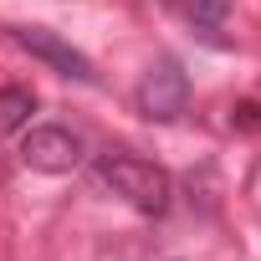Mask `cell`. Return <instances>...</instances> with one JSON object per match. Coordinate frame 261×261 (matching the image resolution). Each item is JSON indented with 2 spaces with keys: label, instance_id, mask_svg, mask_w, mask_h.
<instances>
[{
  "label": "cell",
  "instance_id": "obj_1",
  "mask_svg": "<svg viewBox=\"0 0 261 261\" xmlns=\"http://www.w3.org/2000/svg\"><path fill=\"white\" fill-rule=\"evenodd\" d=\"M97 185L113 190L123 205H134L139 215H164L174 200V185L159 164L134 159V154H102L97 159Z\"/></svg>",
  "mask_w": 261,
  "mask_h": 261
},
{
  "label": "cell",
  "instance_id": "obj_2",
  "mask_svg": "<svg viewBox=\"0 0 261 261\" xmlns=\"http://www.w3.org/2000/svg\"><path fill=\"white\" fill-rule=\"evenodd\" d=\"M11 41L26 51V57H36V62H46L57 77H72V82H97V67L72 46V41H62L57 31H46V26H11Z\"/></svg>",
  "mask_w": 261,
  "mask_h": 261
},
{
  "label": "cell",
  "instance_id": "obj_3",
  "mask_svg": "<svg viewBox=\"0 0 261 261\" xmlns=\"http://www.w3.org/2000/svg\"><path fill=\"white\" fill-rule=\"evenodd\" d=\"M185 102H190V77H185L174 62L149 67L144 82H139V92H134V108H139L149 123H174V118L185 113Z\"/></svg>",
  "mask_w": 261,
  "mask_h": 261
},
{
  "label": "cell",
  "instance_id": "obj_4",
  "mask_svg": "<svg viewBox=\"0 0 261 261\" xmlns=\"http://www.w3.org/2000/svg\"><path fill=\"white\" fill-rule=\"evenodd\" d=\"M21 164L36 169V174H67V169L82 164V139L72 128H57V123L31 128L26 144H21Z\"/></svg>",
  "mask_w": 261,
  "mask_h": 261
},
{
  "label": "cell",
  "instance_id": "obj_5",
  "mask_svg": "<svg viewBox=\"0 0 261 261\" xmlns=\"http://www.w3.org/2000/svg\"><path fill=\"white\" fill-rule=\"evenodd\" d=\"M31 113H36L31 87H0V139L21 134V128L31 123Z\"/></svg>",
  "mask_w": 261,
  "mask_h": 261
},
{
  "label": "cell",
  "instance_id": "obj_6",
  "mask_svg": "<svg viewBox=\"0 0 261 261\" xmlns=\"http://www.w3.org/2000/svg\"><path fill=\"white\" fill-rule=\"evenodd\" d=\"M230 123L241 134H261V102H236L230 108Z\"/></svg>",
  "mask_w": 261,
  "mask_h": 261
}]
</instances>
